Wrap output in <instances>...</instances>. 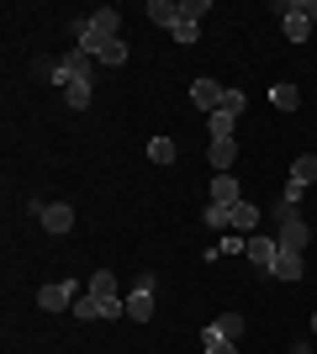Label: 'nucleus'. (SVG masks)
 <instances>
[{"label": "nucleus", "mask_w": 317, "mask_h": 354, "mask_svg": "<svg viewBox=\"0 0 317 354\" xmlns=\"http://www.w3.org/2000/svg\"><path fill=\"white\" fill-rule=\"evenodd\" d=\"M133 286H137V291H159V275H153V270H137Z\"/></svg>", "instance_id": "30"}, {"label": "nucleus", "mask_w": 317, "mask_h": 354, "mask_svg": "<svg viewBox=\"0 0 317 354\" xmlns=\"http://www.w3.org/2000/svg\"><path fill=\"white\" fill-rule=\"evenodd\" d=\"M175 153H180V148H175V138H164V133L148 143V159L153 164H175Z\"/></svg>", "instance_id": "17"}, {"label": "nucleus", "mask_w": 317, "mask_h": 354, "mask_svg": "<svg viewBox=\"0 0 317 354\" xmlns=\"http://www.w3.org/2000/svg\"><path fill=\"white\" fill-rule=\"evenodd\" d=\"M196 37H201V21H185L180 16V21H175V43H196Z\"/></svg>", "instance_id": "26"}, {"label": "nucleus", "mask_w": 317, "mask_h": 354, "mask_svg": "<svg viewBox=\"0 0 317 354\" xmlns=\"http://www.w3.org/2000/svg\"><path fill=\"white\" fill-rule=\"evenodd\" d=\"M217 254H222V259H233V254H249V238H243V233H227Z\"/></svg>", "instance_id": "25"}, {"label": "nucleus", "mask_w": 317, "mask_h": 354, "mask_svg": "<svg viewBox=\"0 0 317 354\" xmlns=\"http://www.w3.org/2000/svg\"><path fill=\"white\" fill-rule=\"evenodd\" d=\"M64 101L75 106V111H85V106H90V80H75V85H64Z\"/></svg>", "instance_id": "20"}, {"label": "nucleus", "mask_w": 317, "mask_h": 354, "mask_svg": "<svg viewBox=\"0 0 317 354\" xmlns=\"http://www.w3.org/2000/svg\"><path fill=\"white\" fill-rule=\"evenodd\" d=\"M148 16L159 21V27L175 32V21H180V6H175V0H148Z\"/></svg>", "instance_id": "15"}, {"label": "nucleus", "mask_w": 317, "mask_h": 354, "mask_svg": "<svg viewBox=\"0 0 317 354\" xmlns=\"http://www.w3.org/2000/svg\"><path fill=\"white\" fill-rule=\"evenodd\" d=\"M117 32H122V11H117V6H101L90 21H79V27H75V37H79V48L95 59L106 43H117Z\"/></svg>", "instance_id": "1"}, {"label": "nucleus", "mask_w": 317, "mask_h": 354, "mask_svg": "<svg viewBox=\"0 0 317 354\" xmlns=\"http://www.w3.org/2000/svg\"><path fill=\"white\" fill-rule=\"evenodd\" d=\"M233 122H238V117H227V111H211L206 127H211V138H233Z\"/></svg>", "instance_id": "23"}, {"label": "nucleus", "mask_w": 317, "mask_h": 354, "mask_svg": "<svg viewBox=\"0 0 317 354\" xmlns=\"http://www.w3.org/2000/svg\"><path fill=\"white\" fill-rule=\"evenodd\" d=\"M90 53L85 48H75V53H64V59H53V64H43V80H53V85H75V80H90Z\"/></svg>", "instance_id": "2"}, {"label": "nucleus", "mask_w": 317, "mask_h": 354, "mask_svg": "<svg viewBox=\"0 0 317 354\" xmlns=\"http://www.w3.org/2000/svg\"><path fill=\"white\" fill-rule=\"evenodd\" d=\"M191 101H196L201 111H206V117H211V111H222V85H217V80H206V74H201L196 85H191Z\"/></svg>", "instance_id": "5"}, {"label": "nucleus", "mask_w": 317, "mask_h": 354, "mask_svg": "<svg viewBox=\"0 0 317 354\" xmlns=\"http://www.w3.org/2000/svg\"><path fill=\"white\" fill-rule=\"evenodd\" d=\"M280 16H286V43H307V32H312V21L291 11V0H280Z\"/></svg>", "instance_id": "13"}, {"label": "nucleus", "mask_w": 317, "mask_h": 354, "mask_svg": "<svg viewBox=\"0 0 317 354\" xmlns=\"http://www.w3.org/2000/svg\"><path fill=\"white\" fill-rule=\"evenodd\" d=\"M206 11H211V0H185V6H180V16H185V21H201Z\"/></svg>", "instance_id": "27"}, {"label": "nucleus", "mask_w": 317, "mask_h": 354, "mask_svg": "<svg viewBox=\"0 0 317 354\" xmlns=\"http://www.w3.org/2000/svg\"><path fill=\"white\" fill-rule=\"evenodd\" d=\"M291 11H296V16H307V21L317 27V0H291Z\"/></svg>", "instance_id": "28"}, {"label": "nucleus", "mask_w": 317, "mask_h": 354, "mask_svg": "<svg viewBox=\"0 0 317 354\" xmlns=\"http://www.w3.org/2000/svg\"><path fill=\"white\" fill-rule=\"evenodd\" d=\"M127 317H133V323H148L153 317V291H127Z\"/></svg>", "instance_id": "14"}, {"label": "nucleus", "mask_w": 317, "mask_h": 354, "mask_svg": "<svg viewBox=\"0 0 317 354\" xmlns=\"http://www.w3.org/2000/svg\"><path fill=\"white\" fill-rule=\"evenodd\" d=\"M95 64H106V69H122V64H127V43H122V37H117V43H106L101 53H95Z\"/></svg>", "instance_id": "18"}, {"label": "nucleus", "mask_w": 317, "mask_h": 354, "mask_svg": "<svg viewBox=\"0 0 317 354\" xmlns=\"http://www.w3.org/2000/svg\"><path fill=\"white\" fill-rule=\"evenodd\" d=\"M270 275H275V281H302V275H307V254L280 249V254H275V265H270Z\"/></svg>", "instance_id": "4"}, {"label": "nucleus", "mask_w": 317, "mask_h": 354, "mask_svg": "<svg viewBox=\"0 0 317 354\" xmlns=\"http://www.w3.org/2000/svg\"><path fill=\"white\" fill-rule=\"evenodd\" d=\"M291 354H312V349H291Z\"/></svg>", "instance_id": "33"}, {"label": "nucleus", "mask_w": 317, "mask_h": 354, "mask_svg": "<svg viewBox=\"0 0 317 354\" xmlns=\"http://www.w3.org/2000/svg\"><path fill=\"white\" fill-rule=\"evenodd\" d=\"M238 201H243V185L233 175H217V180H211V207H227V212H233Z\"/></svg>", "instance_id": "6"}, {"label": "nucleus", "mask_w": 317, "mask_h": 354, "mask_svg": "<svg viewBox=\"0 0 317 354\" xmlns=\"http://www.w3.org/2000/svg\"><path fill=\"white\" fill-rule=\"evenodd\" d=\"M275 243H280V249H291V254H307V222H302V217H296V222H280Z\"/></svg>", "instance_id": "10"}, {"label": "nucleus", "mask_w": 317, "mask_h": 354, "mask_svg": "<svg viewBox=\"0 0 317 354\" xmlns=\"http://www.w3.org/2000/svg\"><path fill=\"white\" fill-rule=\"evenodd\" d=\"M270 106L275 111H296V106H302V90L291 85V80H280V85H270Z\"/></svg>", "instance_id": "12"}, {"label": "nucleus", "mask_w": 317, "mask_h": 354, "mask_svg": "<svg viewBox=\"0 0 317 354\" xmlns=\"http://www.w3.org/2000/svg\"><path fill=\"white\" fill-rule=\"evenodd\" d=\"M312 333H317V312H312Z\"/></svg>", "instance_id": "32"}, {"label": "nucleus", "mask_w": 317, "mask_h": 354, "mask_svg": "<svg viewBox=\"0 0 317 354\" xmlns=\"http://www.w3.org/2000/svg\"><path fill=\"white\" fill-rule=\"evenodd\" d=\"M259 217H265V212H259L254 201H238V207L227 212V227H233V233H254V227H259Z\"/></svg>", "instance_id": "9"}, {"label": "nucleus", "mask_w": 317, "mask_h": 354, "mask_svg": "<svg viewBox=\"0 0 317 354\" xmlns=\"http://www.w3.org/2000/svg\"><path fill=\"white\" fill-rule=\"evenodd\" d=\"M79 296H85V291H79V281H53V286L37 291V307H43V312H69Z\"/></svg>", "instance_id": "3"}, {"label": "nucleus", "mask_w": 317, "mask_h": 354, "mask_svg": "<svg viewBox=\"0 0 317 354\" xmlns=\"http://www.w3.org/2000/svg\"><path fill=\"white\" fill-rule=\"evenodd\" d=\"M243 106H249L243 90H222V111H227V117H243Z\"/></svg>", "instance_id": "24"}, {"label": "nucleus", "mask_w": 317, "mask_h": 354, "mask_svg": "<svg viewBox=\"0 0 317 354\" xmlns=\"http://www.w3.org/2000/svg\"><path fill=\"white\" fill-rule=\"evenodd\" d=\"M302 196H307V185H296V180H286V191H280V201H291V207H296Z\"/></svg>", "instance_id": "31"}, {"label": "nucleus", "mask_w": 317, "mask_h": 354, "mask_svg": "<svg viewBox=\"0 0 317 354\" xmlns=\"http://www.w3.org/2000/svg\"><path fill=\"white\" fill-rule=\"evenodd\" d=\"M275 254H280V243H275L270 233H259V238H249V259H254L265 275H270V265H275Z\"/></svg>", "instance_id": "8"}, {"label": "nucleus", "mask_w": 317, "mask_h": 354, "mask_svg": "<svg viewBox=\"0 0 317 354\" xmlns=\"http://www.w3.org/2000/svg\"><path fill=\"white\" fill-rule=\"evenodd\" d=\"M291 180H296V185H312L317 180V153H302V159L291 164Z\"/></svg>", "instance_id": "19"}, {"label": "nucleus", "mask_w": 317, "mask_h": 354, "mask_svg": "<svg viewBox=\"0 0 317 354\" xmlns=\"http://www.w3.org/2000/svg\"><path fill=\"white\" fill-rule=\"evenodd\" d=\"M206 159H211V169H217V175H227V169H233V159H238V143H233V138H211Z\"/></svg>", "instance_id": "7"}, {"label": "nucleus", "mask_w": 317, "mask_h": 354, "mask_svg": "<svg viewBox=\"0 0 317 354\" xmlns=\"http://www.w3.org/2000/svg\"><path fill=\"white\" fill-rule=\"evenodd\" d=\"M90 291H95V296H122V291H117V275H111V270H95V275H90Z\"/></svg>", "instance_id": "21"}, {"label": "nucleus", "mask_w": 317, "mask_h": 354, "mask_svg": "<svg viewBox=\"0 0 317 354\" xmlns=\"http://www.w3.org/2000/svg\"><path fill=\"white\" fill-rule=\"evenodd\" d=\"M201 349H206V354H238V349H233V339H222V333H217V328H201Z\"/></svg>", "instance_id": "16"}, {"label": "nucleus", "mask_w": 317, "mask_h": 354, "mask_svg": "<svg viewBox=\"0 0 317 354\" xmlns=\"http://www.w3.org/2000/svg\"><path fill=\"white\" fill-rule=\"evenodd\" d=\"M211 328H217L222 339H238V333H243V317H238V312H222V317H217Z\"/></svg>", "instance_id": "22"}, {"label": "nucleus", "mask_w": 317, "mask_h": 354, "mask_svg": "<svg viewBox=\"0 0 317 354\" xmlns=\"http://www.w3.org/2000/svg\"><path fill=\"white\" fill-rule=\"evenodd\" d=\"M206 227H227V207H211L206 201Z\"/></svg>", "instance_id": "29"}, {"label": "nucleus", "mask_w": 317, "mask_h": 354, "mask_svg": "<svg viewBox=\"0 0 317 354\" xmlns=\"http://www.w3.org/2000/svg\"><path fill=\"white\" fill-rule=\"evenodd\" d=\"M43 227H48V233H69V227H75V207H69V201L43 207Z\"/></svg>", "instance_id": "11"}]
</instances>
